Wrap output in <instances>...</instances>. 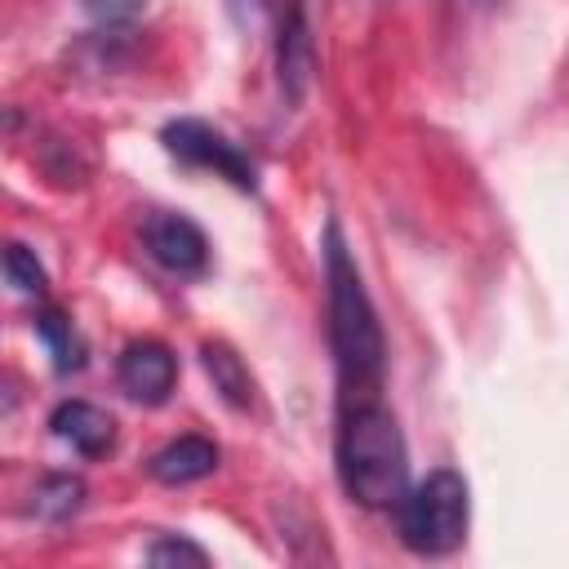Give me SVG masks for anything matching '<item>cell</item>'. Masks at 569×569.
Listing matches in <instances>:
<instances>
[{
    "mask_svg": "<svg viewBox=\"0 0 569 569\" xmlns=\"http://www.w3.org/2000/svg\"><path fill=\"white\" fill-rule=\"evenodd\" d=\"M116 373H120V387L129 391V400H138V405H164L169 391H173V382H178V360H173V351L164 342L138 338V342H129L120 351Z\"/></svg>",
    "mask_w": 569,
    "mask_h": 569,
    "instance_id": "obj_6",
    "label": "cell"
},
{
    "mask_svg": "<svg viewBox=\"0 0 569 569\" xmlns=\"http://www.w3.org/2000/svg\"><path fill=\"white\" fill-rule=\"evenodd\" d=\"M142 4H147V0H84L89 18H98V22H107V27H120V22L138 18Z\"/></svg>",
    "mask_w": 569,
    "mask_h": 569,
    "instance_id": "obj_15",
    "label": "cell"
},
{
    "mask_svg": "<svg viewBox=\"0 0 569 569\" xmlns=\"http://www.w3.org/2000/svg\"><path fill=\"white\" fill-rule=\"evenodd\" d=\"M338 476H342V489L360 507L382 511V507H400L405 502V480H409L405 440H400L396 418L378 400L342 405Z\"/></svg>",
    "mask_w": 569,
    "mask_h": 569,
    "instance_id": "obj_2",
    "label": "cell"
},
{
    "mask_svg": "<svg viewBox=\"0 0 569 569\" xmlns=\"http://www.w3.org/2000/svg\"><path fill=\"white\" fill-rule=\"evenodd\" d=\"M36 333L44 338V347H49L58 373H71V369L84 365V342H80L76 325H71L62 311H53V307H49V311H36Z\"/></svg>",
    "mask_w": 569,
    "mask_h": 569,
    "instance_id": "obj_11",
    "label": "cell"
},
{
    "mask_svg": "<svg viewBox=\"0 0 569 569\" xmlns=\"http://www.w3.org/2000/svg\"><path fill=\"white\" fill-rule=\"evenodd\" d=\"M160 138H164L169 156H178L182 164L213 169V173L227 178L236 191H258V169H253V160H249L231 138H222L213 124H204V120H173V124H164Z\"/></svg>",
    "mask_w": 569,
    "mask_h": 569,
    "instance_id": "obj_4",
    "label": "cell"
},
{
    "mask_svg": "<svg viewBox=\"0 0 569 569\" xmlns=\"http://www.w3.org/2000/svg\"><path fill=\"white\" fill-rule=\"evenodd\" d=\"M4 276H9V284L18 293H31V298H44V289H49V276H44V267L36 262V253L27 244H9L4 249Z\"/></svg>",
    "mask_w": 569,
    "mask_h": 569,
    "instance_id": "obj_13",
    "label": "cell"
},
{
    "mask_svg": "<svg viewBox=\"0 0 569 569\" xmlns=\"http://www.w3.org/2000/svg\"><path fill=\"white\" fill-rule=\"evenodd\" d=\"M31 507L44 516V520H71L80 507H84V480L80 476H67V471H53L36 485L31 493Z\"/></svg>",
    "mask_w": 569,
    "mask_h": 569,
    "instance_id": "obj_12",
    "label": "cell"
},
{
    "mask_svg": "<svg viewBox=\"0 0 569 569\" xmlns=\"http://www.w3.org/2000/svg\"><path fill=\"white\" fill-rule=\"evenodd\" d=\"M200 360H204V373L213 378V391H218L231 409H249V405H253V378H249L244 360H240L227 342H204V347H200Z\"/></svg>",
    "mask_w": 569,
    "mask_h": 569,
    "instance_id": "obj_10",
    "label": "cell"
},
{
    "mask_svg": "<svg viewBox=\"0 0 569 569\" xmlns=\"http://www.w3.org/2000/svg\"><path fill=\"white\" fill-rule=\"evenodd\" d=\"M142 244H147V253H151L164 271H173V276H200L204 262H209V240H204V231H200L191 218H182V213H151V218L142 222Z\"/></svg>",
    "mask_w": 569,
    "mask_h": 569,
    "instance_id": "obj_5",
    "label": "cell"
},
{
    "mask_svg": "<svg viewBox=\"0 0 569 569\" xmlns=\"http://www.w3.org/2000/svg\"><path fill=\"white\" fill-rule=\"evenodd\" d=\"M213 467H218V445L204 436H178L147 462L151 480L160 485H191V480L213 476Z\"/></svg>",
    "mask_w": 569,
    "mask_h": 569,
    "instance_id": "obj_8",
    "label": "cell"
},
{
    "mask_svg": "<svg viewBox=\"0 0 569 569\" xmlns=\"http://www.w3.org/2000/svg\"><path fill=\"white\" fill-rule=\"evenodd\" d=\"M471 498L467 480L453 467H436L413 493L400 502V538L418 556H445L467 538Z\"/></svg>",
    "mask_w": 569,
    "mask_h": 569,
    "instance_id": "obj_3",
    "label": "cell"
},
{
    "mask_svg": "<svg viewBox=\"0 0 569 569\" xmlns=\"http://www.w3.org/2000/svg\"><path fill=\"white\" fill-rule=\"evenodd\" d=\"M276 67H280V89L302 102L307 89H311V71H316V53H311V27L302 18V9L293 4L284 27H280V53H276Z\"/></svg>",
    "mask_w": 569,
    "mask_h": 569,
    "instance_id": "obj_9",
    "label": "cell"
},
{
    "mask_svg": "<svg viewBox=\"0 0 569 569\" xmlns=\"http://www.w3.org/2000/svg\"><path fill=\"white\" fill-rule=\"evenodd\" d=\"M49 427L62 445H71L76 453L84 458H102L111 445H116V418L89 400H62L53 413H49Z\"/></svg>",
    "mask_w": 569,
    "mask_h": 569,
    "instance_id": "obj_7",
    "label": "cell"
},
{
    "mask_svg": "<svg viewBox=\"0 0 569 569\" xmlns=\"http://www.w3.org/2000/svg\"><path fill=\"white\" fill-rule=\"evenodd\" d=\"M147 560H151V565H160V569H169V565L204 569V565H209V556H204L196 542H187V538H156V542L147 547Z\"/></svg>",
    "mask_w": 569,
    "mask_h": 569,
    "instance_id": "obj_14",
    "label": "cell"
},
{
    "mask_svg": "<svg viewBox=\"0 0 569 569\" xmlns=\"http://www.w3.org/2000/svg\"><path fill=\"white\" fill-rule=\"evenodd\" d=\"M325 271H329V342L338 360L342 405L378 400L382 369H387V342L382 325L373 316V302L365 293V280L342 244V231L329 222L325 231Z\"/></svg>",
    "mask_w": 569,
    "mask_h": 569,
    "instance_id": "obj_1",
    "label": "cell"
}]
</instances>
